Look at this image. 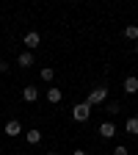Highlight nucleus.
<instances>
[{"instance_id":"1","label":"nucleus","mask_w":138,"mask_h":155,"mask_svg":"<svg viewBox=\"0 0 138 155\" xmlns=\"http://www.w3.org/2000/svg\"><path fill=\"white\" fill-rule=\"evenodd\" d=\"M105 100H108V89H105V86H97V89L88 91V97H86L83 103H88V105L94 108V105H100V103H105Z\"/></svg>"},{"instance_id":"2","label":"nucleus","mask_w":138,"mask_h":155,"mask_svg":"<svg viewBox=\"0 0 138 155\" xmlns=\"http://www.w3.org/2000/svg\"><path fill=\"white\" fill-rule=\"evenodd\" d=\"M72 116H75V122H86L88 116H91V105L88 103H77L72 108Z\"/></svg>"},{"instance_id":"3","label":"nucleus","mask_w":138,"mask_h":155,"mask_svg":"<svg viewBox=\"0 0 138 155\" xmlns=\"http://www.w3.org/2000/svg\"><path fill=\"white\" fill-rule=\"evenodd\" d=\"M22 42H25V47H28V50H33V47H39V42H42V36H39L36 31H28Z\"/></svg>"},{"instance_id":"4","label":"nucleus","mask_w":138,"mask_h":155,"mask_svg":"<svg viewBox=\"0 0 138 155\" xmlns=\"http://www.w3.org/2000/svg\"><path fill=\"white\" fill-rule=\"evenodd\" d=\"M122 89H124L127 94H135V91H138V78H135V75H127L124 83H122Z\"/></svg>"},{"instance_id":"5","label":"nucleus","mask_w":138,"mask_h":155,"mask_svg":"<svg viewBox=\"0 0 138 155\" xmlns=\"http://www.w3.org/2000/svg\"><path fill=\"white\" fill-rule=\"evenodd\" d=\"M100 136H102V139H113V136H116V125L113 122H102L100 125Z\"/></svg>"},{"instance_id":"6","label":"nucleus","mask_w":138,"mask_h":155,"mask_svg":"<svg viewBox=\"0 0 138 155\" xmlns=\"http://www.w3.org/2000/svg\"><path fill=\"white\" fill-rule=\"evenodd\" d=\"M36 97H39V89L36 86H25L22 89V100L25 103H36Z\"/></svg>"},{"instance_id":"7","label":"nucleus","mask_w":138,"mask_h":155,"mask_svg":"<svg viewBox=\"0 0 138 155\" xmlns=\"http://www.w3.org/2000/svg\"><path fill=\"white\" fill-rule=\"evenodd\" d=\"M19 133H22V125H19L17 119L6 122V136H11V139H14V136H19Z\"/></svg>"},{"instance_id":"8","label":"nucleus","mask_w":138,"mask_h":155,"mask_svg":"<svg viewBox=\"0 0 138 155\" xmlns=\"http://www.w3.org/2000/svg\"><path fill=\"white\" fill-rule=\"evenodd\" d=\"M17 64L22 67V69H25V67H30V64H33V53H30V50H25V53H19V58H17Z\"/></svg>"},{"instance_id":"9","label":"nucleus","mask_w":138,"mask_h":155,"mask_svg":"<svg viewBox=\"0 0 138 155\" xmlns=\"http://www.w3.org/2000/svg\"><path fill=\"white\" fill-rule=\"evenodd\" d=\"M124 130H127L130 136H138V116H130V119L124 122Z\"/></svg>"},{"instance_id":"10","label":"nucleus","mask_w":138,"mask_h":155,"mask_svg":"<svg viewBox=\"0 0 138 155\" xmlns=\"http://www.w3.org/2000/svg\"><path fill=\"white\" fill-rule=\"evenodd\" d=\"M25 139H28V144H39V141H42V130H36V127L28 130V133H25Z\"/></svg>"},{"instance_id":"11","label":"nucleus","mask_w":138,"mask_h":155,"mask_svg":"<svg viewBox=\"0 0 138 155\" xmlns=\"http://www.w3.org/2000/svg\"><path fill=\"white\" fill-rule=\"evenodd\" d=\"M39 75H42V81H44V83H50L53 78H55V69H53V67H42V69H39Z\"/></svg>"},{"instance_id":"12","label":"nucleus","mask_w":138,"mask_h":155,"mask_svg":"<svg viewBox=\"0 0 138 155\" xmlns=\"http://www.w3.org/2000/svg\"><path fill=\"white\" fill-rule=\"evenodd\" d=\"M124 36L133 39V42H138V25H127V28H124Z\"/></svg>"},{"instance_id":"13","label":"nucleus","mask_w":138,"mask_h":155,"mask_svg":"<svg viewBox=\"0 0 138 155\" xmlns=\"http://www.w3.org/2000/svg\"><path fill=\"white\" fill-rule=\"evenodd\" d=\"M47 100L50 103H61V89H47Z\"/></svg>"},{"instance_id":"14","label":"nucleus","mask_w":138,"mask_h":155,"mask_svg":"<svg viewBox=\"0 0 138 155\" xmlns=\"http://www.w3.org/2000/svg\"><path fill=\"white\" fill-rule=\"evenodd\" d=\"M108 111H111V114H116V111H119V103L111 100V103H108Z\"/></svg>"},{"instance_id":"15","label":"nucleus","mask_w":138,"mask_h":155,"mask_svg":"<svg viewBox=\"0 0 138 155\" xmlns=\"http://www.w3.org/2000/svg\"><path fill=\"white\" fill-rule=\"evenodd\" d=\"M113 155H127V147H124V144H119V147L113 150Z\"/></svg>"},{"instance_id":"16","label":"nucleus","mask_w":138,"mask_h":155,"mask_svg":"<svg viewBox=\"0 0 138 155\" xmlns=\"http://www.w3.org/2000/svg\"><path fill=\"white\" fill-rule=\"evenodd\" d=\"M72 155H88V152H86V150H75Z\"/></svg>"},{"instance_id":"17","label":"nucleus","mask_w":138,"mask_h":155,"mask_svg":"<svg viewBox=\"0 0 138 155\" xmlns=\"http://www.w3.org/2000/svg\"><path fill=\"white\" fill-rule=\"evenodd\" d=\"M135 53H138V42H135Z\"/></svg>"},{"instance_id":"18","label":"nucleus","mask_w":138,"mask_h":155,"mask_svg":"<svg viewBox=\"0 0 138 155\" xmlns=\"http://www.w3.org/2000/svg\"><path fill=\"white\" fill-rule=\"evenodd\" d=\"M47 155H58V152H47Z\"/></svg>"}]
</instances>
